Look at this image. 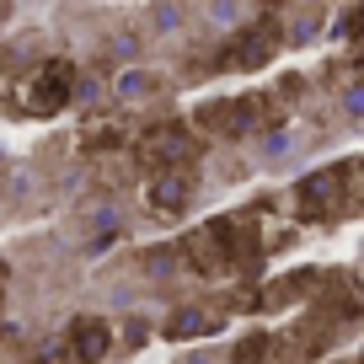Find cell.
Instances as JSON below:
<instances>
[{"label":"cell","instance_id":"7a4b0ae2","mask_svg":"<svg viewBox=\"0 0 364 364\" xmlns=\"http://www.w3.org/2000/svg\"><path fill=\"white\" fill-rule=\"evenodd\" d=\"M268 54H273V33H257V38H236V43L225 48V65H230V70H252V65H262Z\"/></svg>","mask_w":364,"mask_h":364},{"label":"cell","instance_id":"3957f363","mask_svg":"<svg viewBox=\"0 0 364 364\" xmlns=\"http://www.w3.org/2000/svg\"><path fill=\"white\" fill-rule=\"evenodd\" d=\"M75 353L80 359H102L107 353V327L102 321H80L75 327Z\"/></svg>","mask_w":364,"mask_h":364},{"label":"cell","instance_id":"6da1fadb","mask_svg":"<svg viewBox=\"0 0 364 364\" xmlns=\"http://www.w3.org/2000/svg\"><path fill=\"white\" fill-rule=\"evenodd\" d=\"M70 80H75V75H70L65 59H54V65L38 70V80H33V113H43V118L59 113V107L70 102Z\"/></svg>","mask_w":364,"mask_h":364},{"label":"cell","instance_id":"277c9868","mask_svg":"<svg viewBox=\"0 0 364 364\" xmlns=\"http://www.w3.org/2000/svg\"><path fill=\"white\" fill-rule=\"evenodd\" d=\"M182 198H188V182H182V177H166V182L156 188V204H166V209H177Z\"/></svg>","mask_w":364,"mask_h":364}]
</instances>
